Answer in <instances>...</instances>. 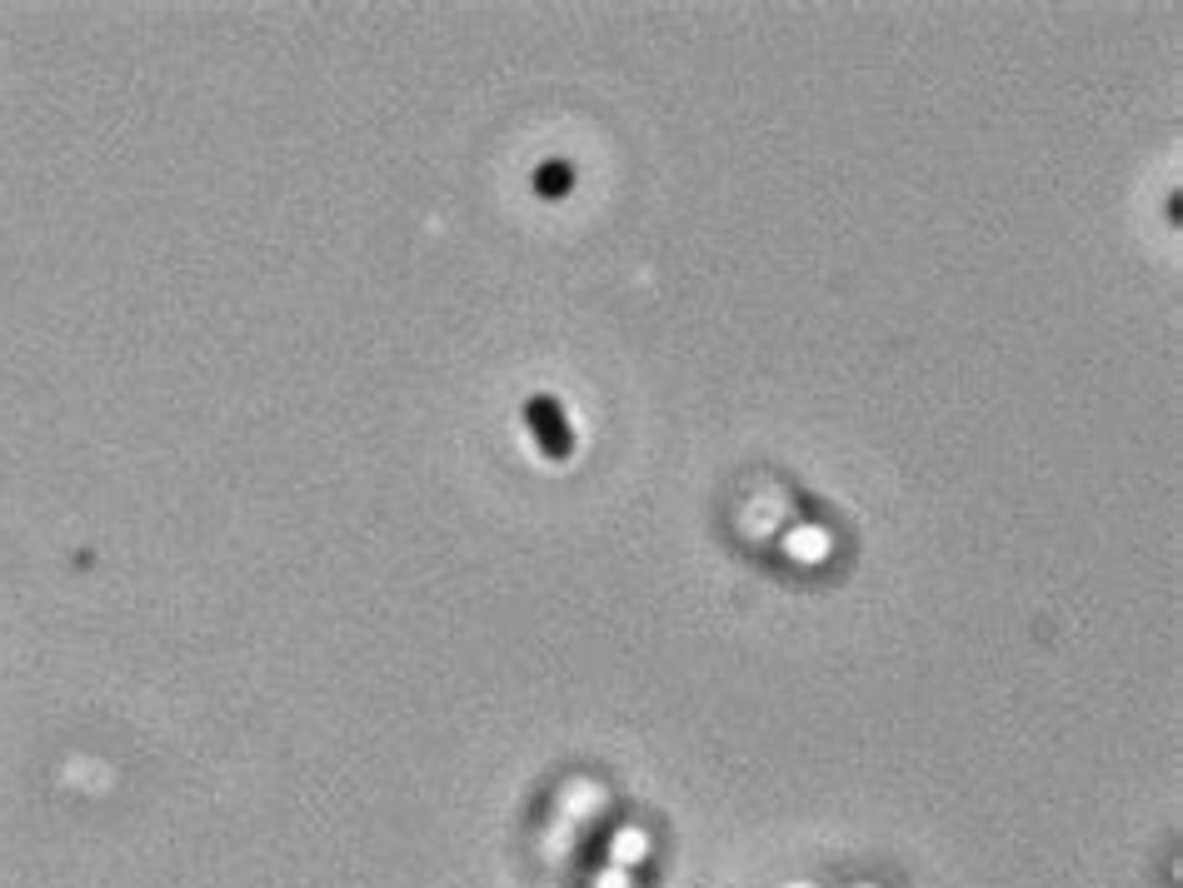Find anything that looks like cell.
I'll list each match as a JSON object with an SVG mask.
<instances>
[{"label":"cell","instance_id":"6da1fadb","mask_svg":"<svg viewBox=\"0 0 1183 888\" xmlns=\"http://www.w3.org/2000/svg\"><path fill=\"white\" fill-rule=\"evenodd\" d=\"M530 425H534V435H540V445H545V454H565L569 450L565 419H559V410L550 400H534L530 404Z\"/></svg>","mask_w":1183,"mask_h":888},{"label":"cell","instance_id":"7a4b0ae2","mask_svg":"<svg viewBox=\"0 0 1183 888\" xmlns=\"http://www.w3.org/2000/svg\"><path fill=\"white\" fill-rule=\"evenodd\" d=\"M534 185H540V195H565L569 190V166H545Z\"/></svg>","mask_w":1183,"mask_h":888}]
</instances>
